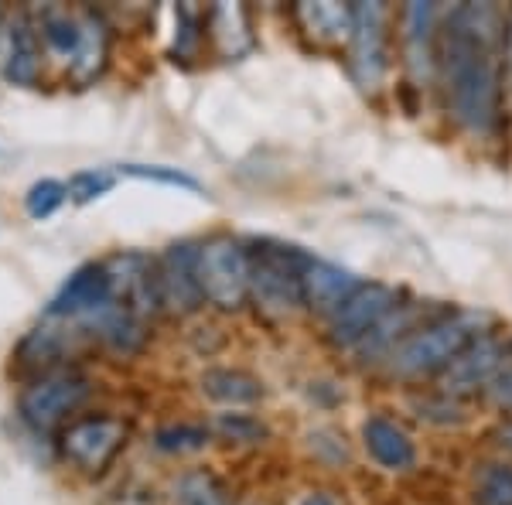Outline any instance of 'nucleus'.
Returning a JSON list of instances; mask_svg holds the SVG:
<instances>
[{"label":"nucleus","mask_w":512,"mask_h":505,"mask_svg":"<svg viewBox=\"0 0 512 505\" xmlns=\"http://www.w3.org/2000/svg\"><path fill=\"white\" fill-rule=\"evenodd\" d=\"M506 28V18L492 4H458L444 24L437 72L454 123L475 137L492 134L502 117Z\"/></svg>","instance_id":"obj_1"},{"label":"nucleus","mask_w":512,"mask_h":505,"mask_svg":"<svg viewBox=\"0 0 512 505\" xmlns=\"http://www.w3.org/2000/svg\"><path fill=\"white\" fill-rule=\"evenodd\" d=\"M492 325V314L485 311H448L437 314L434 321L410 331L390 355V369L400 379H424V376H441L444 369L458 359L461 352H468L475 342H482Z\"/></svg>","instance_id":"obj_2"},{"label":"nucleus","mask_w":512,"mask_h":505,"mask_svg":"<svg viewBox=\"0 0 512 505\" xmlns=\"http://www.w3.org/2000/svg\"><path fill=\"white\" fill-rule=\"evenodd\" d=\"M250 260V301H256V308L270 318H287L297 308H304V273L315 256L297 246L274 243V239H256L250 243Z\"/></svg>","instance_id":"obj_3"},{"label":"nucleus","mask_w":512,"mask_h":505,"mask_svg":"<svg viewBox=\"0 0 512 505\" xmlns=\"http://www.w3.org/2000/svg\"><path fill=\"white\" fill-rule=\"evenodd\" d=\"M198 284L219 311H239L250 301L253 260L250 243L233 236H209L198 243Z\"/></svg>","instance_id":"obj_4"},{"label":"nucleus","mask_w":512,"mask_h":505,"mask_svg":"<svg viewBox=\"0 0 512 505\" xmlns=\"http://www.w3.org/2000/svg\"><path fill=\"white\" fill-rule=\"evenodd\" d=\"M130 427L120 417H79L62 430L59 451L72 468L82 475H103L117 461V454L127 447Z\"/></svg>","instance_id":"obj_5"},{"label":"nucleus","mask_w":512,"mask_h":505,"mask_svg":"<svg viewBox=\"0 0 512 505\" xmlns=\"http://www.w3.org/2000/svg\"><path fill=\"white\" fill-rule=\"evenodd\" d=\"M89 389H93L89 379H82L79 372H45L35 383L24 386L18 400L21 420L48 434V430L62 427L89 400Z\"/></svg>","instance_id":"obj_6"},{"label":"nucleus","mask_w":512,"mask_h":505,"mask_svg":"<svg viewBox=\"0 0 512 505\" xmlns=\"http://www.w3.org/2000/svg\"><path fill=\"white\" fill-rule=\"evenodd\" d=\"M349 69L359 89L376 93L390 69L386 48V7L383 4H352V38H349Z\"/></svg>","instance_id":"obj_7"},{"label":"nucleus","mask_w":512,"mask_h":505,"mask_svg":"<svg viewBox=\"0 0 512 505\" xmlns=\"http://www.w3.org/2000/svg\"><path fill=\"white\" fill-rule=\"evenodd\" d=\"M396 301H400V291H393L390 284H379V280H369L355 291L349 301L338 308L332 318H328V342L335 349H359L379 321L386 318Z\"/></svg>","instance_id":"obj_8"},{"label":"nucleus","mask_w":512,"mask_h":505,"mask_svg":"<svg viewBox=\"0 0 512 505\" xmlns=\"http://www.w3.org/2000/svg\"><path fill=\"white\" fill-rule=\"evenodd\" d=\"M113 284V301L130 314H137L140 321L154 318L161 308V277H158V260L144 253H117L106 260Z\"/></svg>","instance_id":"obj_9"},{"label":"nucleus","mask_w":512,"mask_h":505,"mask_svg":"<svg viewBox=\"0 0 512 505\" xmlns=\"http://www.w3.org/2000/svg\"><path fill=\"white\" fill-rule=\"evenodd\" d=\"M161 277V308L175 318L195 314L205 304L202 284H198V243L195 239H181L168 246L158 260Z\"/></svg>","instance_id":"obj_10"},{"label":"nucleus","mask_w":512,"mask_h":505,"mask_svg":"<svg viewBox=\"0 0 512 505\" xmlns=\"http://www.w3.org/2000/svg\"><path fill=\"white\" fill-rule=\"evenodd\" d=\"M113 304V284L106 263H82L69 280L59 287V294L48 301V318L59 321H93L99 311Z\"/></svg>","instance_id":"obj_11"},{"label":"nucleus","mask_w":512,"mask_h":505,"mask_svg":"<svg viewBox=\"0 0 512 505\" xmlns=\"http://www.w3.org/2000/svg\"><path fill=\"white\" fill-rule=\"evenodd\" d=\"M403 24V65L417 86H431L437 76V7L434 4H407L400 14Z\"/></svg>","instance_id":"obj_12"},{"label":"nucleus","mask_w":512,"mask_h":505,"mask_svg":"<svg viewBox=\"0 0 512 505\" xmlns=\"http://www.w3.org/2000/svg\"><path fill=\"white\" fill-rule=\"evenodd\" d=\"M506 366V345L495 342L492 335H485L482 342H475L468 352H461L448 369L437 376L444 396H472L478 389H489L495 372Z\"/></svg>","instance_id":"obj_13"},{"label":"nucleus","mask_w":512,"mask_h":505,"mask_svg":"<svg viewBox=\"0 0 512 505\" xmlns=\"http://www.w3.org/2000/svg\"><path fill=\"white\" fill-rule=\"evenodd\" d=\"M359 287L362 280L352 270H342L328 260H311L308 273H304V308L321 318H332Z\"/></svg>","instance_id":"obj_14"},{"label":"nucleus","mask_w":512,"mask_h":505,"mask_svg":"<svg viewBox=\"0 0 512 505\" xmlns=\"http://www.w3.org/2000/svg\"><path fill=\"white\" fill-rule=\"evenodd\" d=\"M79 48L69 62V76L79 86H89L103 76L106 62H110V24L93 7H82L79 11Z\"/></svg>","instance_id":"obj_15"},{"label":"nucleus","mask_w":512,"mask_h":505,"mask_svg":"<svg viewBox=\"0 0 512 505\" xmlns=\"http://www.w3.org/2000/svg\"><path fill=\"white\" fill-rule=\"evenodd\" d=\"M362 444L373 454V461L386 471H407L417 461V447L410 434L390 417H369L362 424Z\"/></svg>","instance_id":"obj_16"},{"label":"nucleus","mask_w":512,"mask_h":505,"mask_svg":"<svg viewBox=\"0 0 512 505\" xmlns=\"http://www.w3.org/2000/svg\"><path fill=\"white\" fill-rule=\"evenodd\" d=\"M4 72L14 86H35L41 72V48H38V31L31 28L28 18H18L7 31V59Z\"/></svg>","instance_id":"obj_17"},{"label":"nucleus","mask_w":512,"mask_h":505,"mask_svg":"<svg viewBox=\"0 0 512 505\" xmlns=\"http://www.w3.org/2000/svg\"><path fill=\"white\" fill-rule=\"evenodd\" d=\"M202 393L222 407H253L263 400V383L246 369H209L202 372Z\"/></svg>","instance_id":"obj_18"},{"label":"nucleus","mask_w":512,"mask_h":505,"mask_svg":"<svg viewBox=\"0 0 512 505\" xmlns=\"http://www.w3.org/2000/svg\"><path fill=\"white\" fill-rule=\"evenodd\" d=\"M205 31L216 41V48L226 59H239L253 48L250 18L239 4H216L205 14Z\"/></svg>","instance_id":"obj_19"},{"label":"nucleus","mask_w":512,"mask_h":505,"mask_svg":"<svg viewBox=\"0 0 512 505\" xmlns=\"http://www.w3.org/2000/svg\"><path fill=\"white\" fill-rule=\"evenodd\" d=\"M294 14L301 28L321 45H338L352 38V7L345 4H301Z\"/></svg>","instance_id":"obj_20"},{"label":"nucleus","mask_w":512,"mask_h":505,"mask_svg":"<svg viewBox=\"0 0 512 505\" xmlns=\"http://www.w3.org/2000/svg\"><path fill=\"white\" fill-rule=\"evenodd\" d=\"M79 11H65V7H45L38 18V38L45 48L59 59H69L79 48Z\"/></svg>","instance_id":"obj_21"},{"label":"nucleus","mask_w":512,"mask_h":505,"mask_svg":"<svg viewBox=\"0 0 512 505\" xmlns=\"http://www.w3.org/2000/svg\"><path fill=\"white\" fill-rule=\"evenodd\" d=\"M417 328L420 325H414V304H396V308L373 328V335H369L355 352H359L366 362L376 359V355H393L396 345H400L403 338H407L410 331H417Z\"/></svg>","instance_id":"obj_22"},{"label":"nucleus","mask_w":512,"mask_h":505,"mask_svg":"<svg viewBox=\"0 0 512 505\" xmlns=\"http://www.w3.org/2000/svg\"><path fill=\"white\" fill-rule=\"evenodd\" d=\"M65 345H69V338H65L59 328L41 325L18 345V355H14V359H18V366L31 369V372L52 369L65 355ZM41 376H45V372H41Z\"/></svg>","instance_id":"obj_23"},{"label":"nucleus","mask_w":512,"mask_h":505,"mask_svg":"<svg viewBox=\"0 0 512 505\" xmlns=\"http://www.w3.org/2000/svg\"><path fill=\"white\" fill-rule=\"evenodd\" d=\"M171 505H233L229 502L226 485L219 482L212 471H185L175 485H171Z\"/></svg>","instance_id":"obj_24"},{"label":"nucleus","mask_w":512,"mask_h":505,"mask_svg":"<svg viewBox=\"0 0 512 505\" xmlns=\"http://www.w3.org/2000/svg\"><path fill=\"white\" fill-rule=\"evenodd\" d=\"M209 430L229 444H263L270 437V430L260 417H253V413H239V410L216 413Z\"/></svg>","instance_id":"obj_25"},{"label":"nucleus","mask_w":512,"mask_h":505,"mask_svg":"<svg viewBox=\"0 0 512 505\" xmlns=\"http://www.w3.org/2000/svg\"><path fill=\"white\" fill-rule=\"evenodd\" d=\"M209 434L212 430H205L198 424H168V427L154 430V447L164 454H192L209 444Z\"/></svg>","instance_id":"obj_26"},{"label":"nucleus","mask_w":512,"mask_h":505,"mask_svg":"<svg viewBox=\"0 0 512 505\" xmlns=\"http://www.w3.org/2000/svg\"><path fill=\"white\" fill-rule=\"evenodd\" d=\"M475 505H512V465H485L478 471Z\"/></svg>","instance_id":"obj_27"},{"label":"nucleus","mask_w":512,"mask_h":505,"mask_svg":"<svg viewBox=\"0 0 512 505\" xmlns=\"http://www.w3.org/2000/svg\"><path fill=\"white\" fill-rule=\"evenodd\" d=\"M65 198H69V188H65L62 181L41 178L28 188V195H24V212H28L31 219H48L52 212L62 209Z\"/></svg>","instance_id":"obj_28"},{"label":"nucleus","mask_w":512,"mask_h":505,"mask_svg":"<svg viewBox=\"0 0 512 505\" xmlns=\"http://www.w3.org/2000/svg\"><path fill=\"white\" fill-rule=\"evenodd\" d=\"M175 21H178V35H175V48H171V55H175V59H192V55L198 52V45H202V38H205V18H198L188 4H178Z\"/></svg>","instance_id":"obj_29"},{"label":"nucleus","mask_w":512,"mask_h":505,"mask_svg":"<svg viewBox=\"0 0 512 505\" xmlns=\"http://www.w3.org/2000/svg\"><path fill=\"white\" fill-rule=\"evenodd\" d=\"M113 171H106V168H89V171H76V175L69 178V198L76 205H86V202H93V198L99 195H106L113 188Z\"/></svg>","instance_id":"obj_30"},{"label":"nucleus","mask_w":512,"mask_h":505,"mask_svg":"<svg viewBox=\"0 0 512 505\" xmlns=\"http://www.w3.org/2000/svg\"><path fill=\"white\" fill-rule=\"evenodd\" d=\"M123 175L130 178H144V181H158V185H171V188H188V192H198V181L192 175L178 168H161V164H120Z\"/></svg>","instance_id":"obj_31"},{"label":"nucleus","mask_w":512,"mask_h":505,"mask_svg":"<svg viewBox=\"0 0 512 505\" xmlns=\"http://www.w3.org/2000/svg\"><path fill=\"white\" fill-rule=\"evenodd\" d=\"M485 396L492 400V407H499L502 413H509L512 417V349L506 345V366L495 372V379L485 389Z\"/></svg>","instance_id":"obj_32"},{"label":"nucleus","mask_w":512,"mask_h":505,"mask_svg":"<svg viewBox=\"0 0 512 505\" xmlns=\"http://www.w3.org/2000/svg\"><path fill=\"white\" fill-rule=\"evenodd\" d=\"M106 505H158V495H154V488L144 485H120Z\"/></svg>","instance_id":"obj_33"},{"label":"nucleus","mask_w":512,"mask_h":505,"mask_svg":"<svg viewBox=\"0 0 512 505\" xmlns=\"http://www.w3.org/2000/svg\"><path fill=\"white\" fill-rule=\"evenodd\" d=\"M499 441L506 447H512V420H506V424L499 427Z\"/></svg>","instance_id":"obj_34"},{"label":"nucleus","mask_w":512,"mask_h":505,"mask_svg":"<svg viewBox=\"0 0 512 505\" xmlns=\"http://www.w3.org/2000/svg\"><path fill=\"white\" fill-rule=\"evenodd\" d=\"M304 505H335L332 499H328V495L325 492H315V495H311V499L308 502H304Z\"/></svg>","instance_id":"obj_35"}]
</instances>
